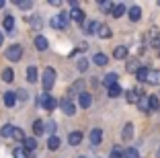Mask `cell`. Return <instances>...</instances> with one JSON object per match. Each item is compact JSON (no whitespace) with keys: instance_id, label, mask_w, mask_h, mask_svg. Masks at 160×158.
<instances>
[{"instance_id":"obj_1","label":"cell","mask_w":160,"mask_h":158,"mask_svg":"<svg viewBox=\"0 0 160 158\" xmlns=\"http://www.w3.org/2000/svg\"><path fill=\"white\" fill-rule=\"evenodd\" d=\"M56 70L53 68H45L43 70V74H41V84H43V90L45 93H49V90L53 89V84H56Z\"/></svg>"},{"instance_id":"obj_2","label":"cell","mask_w":160,"mask_h":158,"mask_svg":"<svg viewBox=\"0 0 160 158\" xmlns=\"http://www.w3.org/2000/svg\"><path fill=\"white\" fill-rule=\"evenodd\" d=\"M4 58H6L8 62H19L21 58H23V47H21L19 43H12L10 47H6Z\"/></svg>"},{"instance_id":"obj_3","label":"cell","mask_w":160,"mask_h":158,"mask_svg":"<svg viewBox=\"0 0 160 158\" xmlns=\"http://www.w3.org/2000/svg\"><path fill=\"white\" fill-rule=\"evenodd\" d=\"M60 109L66 113V115H74V113H76V105H74V101H72L70 97L60 99Z\"/></svg>"},{"instance_id":"obj_4","label":"cell","mask_w":160,"mask_h":158,"mask_svg":"<svg viewBox=\"0 0 160 158\" xmlns=\"http://www.w3.org/2000/svg\"><path fill=\"white\" fill-rule=\"evenodd\" d=\"M84 86H86V80H76V82L70 86V99H72V97H76V94L80 97L82 93H86Z\"/></svg>"},{"instance_id":"obj_5","label":"cell","mask_w":160,"mask_h":158,"mask_svg":"<svg viewBox=\"0 0 160 158\" xmlns=\"http://www.w3.org/2000/svg\"><path fill=\"white\" fill-rule=\"evenodd\" d=\"M90 144L92 146H99L101 142H103V130H99V127H94V130H90Z\"/></svg>"},{"instance_id":"obj_6","label":"cell","mask_w":160,"mask_h":158,"mask_svg":"<svg viewBox=\"0 0 160 158\" xmlns=\"http://www.w3.org/2000/svg\"><path fill=\"white\" fill-rule=\"evenodd\" d=\"M99 29H101V23L99 21H90V23H84V33L86 35H99Z\"/></svg>"},{"instance_id":"obj_7","label":"cell","mask_w":160,"mask_h":158,"mask_svg":"<svg viewBox=\"0 0 160 158\" xmlns=\"http://www.w3.org/2000/svg\"><path fill=\"white\" fill-rule=\"evenodd\" d=\"M33 43H35V47H37V51H45L47 47H49V41H47L43 35H35Z\"/></svg>"},{"instance_id":"obj_8","label":"cell","mask_w":160,"mask_h":158,"mask_svg":"<svg viewBox=\"0 0 160 158\" xmlns=\"http://www.w3.org/2000/svg\"><path fill=\"white\" fill-rule=\"evenodd\" d=\"M117 80H119V76L115 74V72H109V74L103 78V86L111 89V86H115V84H117Z\"/></svg>"},{"instance_id":"obj_9","label":"cell","mask_w":160,"mask_h":158,"mask_svg":"<svg viewBox=\"0 0 160 158\" xmlns=\"http://www.w3.org/2000/svg\"><path fill=\"white\" fill-rule=\"evenodd\" d=\"M78 105L82 109H88L90 105H92V97H90V93H82V94H80V97H78Z\"/></svg>"},{"instance_id":"obj_10","label":"cell","mask_w":160,"mask_h":158,"mask_svg":"<svg viewBox=\"0 0 160 158\" xmlns=\"http://www.w3.org/2000/svg\"><path fill=\"white\" fill-rule=\"evenodd\" d=\"M82 131H72V134H68V144L70 146H78L80 142H82Z\"/></svg>"},{"instance_id":"obj_11","label":"cell","mask_w":160,"mask_h":158,"mask_svg":"<svg viewBox=\"0 0 160 158\" xmlns=\"http://www.w3.org/2000/svg\"><path fill=\"white\" fill-rule=\"evenodd\" d=\"M56 107H60V101H58V99H53L52 94H47V99H45V105H43V109H45V111H53Z\"/></svg>"},{"instance_id":"obj_12","label":"cell","mask_w":160,"mask_h":158,"mask_svg":"<svg viewBox=\"0 0 160 158\" xmlns=\"http://www.w3.org/2000/svg\"><path fill=\"white\" fill-rule=\"evenodd\" d=\"M138 107H140L142 113H150V97H148V94H144V97L138 101Z\"/></svg>"},{"instance_id":"obj_13","label":"cell","mask_w":160,"mask_h":158,"mask_svg":"<svg viewBox=\"0 0 160 158\" xmlns=\"http://www.w3.org/2000/svg\"><path fill=\"white\" fill-rule=\"evenodd\" d=\"M70 17H72V21H76V23H80L82 27H84V13H82L80 8H72Z\"/></svg>"},{"instance_id":"obj_14","label":"cell","mask_w":160,"mask_h":158,"mask_svg":"<svg viewBox=\"0 0 160 158\" xmlns=\"http://www.w3.org/2000/svg\"><path fill=\"white\" fill-rule=\"evenodd\" d=\"M37 78H39L37 66H29V68H27V80H29L31 84H35V82H37Z\"/></svg>"},{"instance_id":"obj_15","label":"cell","mask_w":160,"mask_h":158,"mask_svg":"<svg viewBox=\"0 0 160 158\" xmlns=\"http://www.w3.org/2000/svg\"><path fill=\"white\" fill-rule=\"evenodd\" d=\"M123 14H125V4H123V2H117V4L113 6V10H111V17H115V19H121Z\"/></svg>"},{"instance_id":"obj_16","label":"cell","mask_w":160,"mask_h":158,"mask_svg":"<svg viewBox=\"0 0 160 158\" xmlns=\"http://www.w3.org/2000/svg\"><path fill=\"white\" fill-rule=\"evenodd\" d=\"M121 138L125 140V142H129V140L133 138V123H125V125H123V131H121Z\"/></svg>"},{"instance_id":"obj_17","label":"cell","mask_w":160,"mask_h":158,"mask_svg":"<svg viewBox=\"0 0 160 158\" xmlns=\"http://www.w3.org/2000/svg\"><path fill=\"white\" fill-rule=\"evenodd\" d=\"M4 105L6 107H14V103L19 101V99H17V93H12V90H8V93H4Z\"/></svg>"},{"instance_id":"obj_18","label":"cell","mask_w":160,"mask_h":158,"mask_svg":"<svg viewBox=\"0 0 160 158\" xmlns=\"http://www.w3.org/2000/svg\"><path fill=\"white\" fill-rule=\"evenodd\" d=\"M148 84H152V86H158L160 84V72L158 70H150V74H148Z\"/></svg>"},{"instance_id":"obj_19","label":"cell","mask_w":160,"mask_h":158,"mask_svg":"<svg viewBox=\"0 0 160 158\" xmlns=\"http://www.w3.org/2000/svg\"><path fill=\"white\" fill-rule=\"evenodd\" d=\"M127 14H129V21H133V23H138V21L142 19V8H140V6H132Z\"/></svg>"},{"instance_id":"obj_20","label":"cell","mask_w":160,"mask_h":158,"mask_svg":"<svg viewBox=\"0 0 160 158\" xmlns=\"http://www.w3.org/2000/svg\"><path fill=\"white\" fill-rule=\"evenodd\" d=\"M33 134H35V138L41 135V134H45V123H43L41 119H35L33 121Z\"/></svg>"},{"instance_id":"obj_21","label":"cell","mask_w":160,"mask_h":158,"mask_svg":"<svg viewBox=\"0 0 160 158\" xmlns=\"http://www.w3.org/2000/svg\"><path fill=\"white\" fill-rule=\"evenodd\" d=\"M113 58H117V60H125V58H127V47L125 45H117L113 49Z\"/></svg>"},{"instance_id":"obj_22","label":"cell","mask_w":160,"mask_h":158,"mask_svg":"<svg viewBox=\"0 0 160 158\" xmlns=\"http://www.w3.org/2000/svg\"><path fill=\"white\" fill-rule=\"evenodd\" d=\"M12 156H14V158H35V154H33V152H27V150L21 146V148H17V150L12 152Z\"/></svg>"},{"instance_id":"obj_23","label":"cell","mask_w":160,"mask_h":158,"mask_svg":"<svg viewBox=\"0 0 160 158\" xmlns=\"http://www.w3.org/2000/svg\"><path fill=\"white\" fill-rule=\"evenodd\" d=\"M23 148L27 150V152H33V150H37V138H27L23 142Z\"/></svg>"},{"instance_id":"obj_24","label":"cell","mask_w":160,"mask_h":158,"mask_svg":"<svg viewBox=\"0 0 160 158\" xmlns=\"http://www.w3.org/2000/svg\"><path fill=\"white\" fill-rule=\"evenodd\" d=\"M2 25H4V31L6 33H14V19L10 17V14H6V17H4Z\"/></svg>"},{"instance_id":"obj_25","label":"cell","mask_w":160,"mask_h":158,"mask_svg":"<svg viewBox=\"0 0 160 158\" xmlns=\"http://www.w3.org/2000/svg\"><path fill=\"white\" fill-rule=\"evenodd\" d=\"M12 134H14V125H10V123H4L0 127V135L2 138H12Z\"/></svg>"},{"instance_id":"obj_26","label":"cell","mask_w":160,"mask_h":158,"mask_svg":"<svg viewBox=\"0 0 160 158\" xmlns=\"http://www.w3.org/2000/svg\"><path fill=\"white\" fill-rule=\"evenodd\" d=\"M92 62H94L97 66H107V64H109V56H107V54H94Z\"/></svg>"},{"instance_id":"obj_27","label":"cell","mask_w":160,"mask_h":158,"mask_svg":"<svg viewBox=\"0 0 160 158\" xmlns=\"http://www.w3.org/2000/svg\"><path fill=\"white\" fill-rule=\"evenodd\" d=\"M47 148L52 150V152H56V150L60 148V138H58V135H49V140H47Z\"/></svg>"},{"instance_id":"obj_28","label":"cell","mask_w":160,"mask_h":158,"mask_svg":"<svg viewBox=\"0 0 160 158\" xmlns=\"http://www.w3.org/2000/svg\"><path fill=\"white\" fill-rule=\"evenodd\" d=\"M150 97V111H158L160 109V94H148Z\"/></svg>"},{"instance_id":"obj_29","label":"cell","mask_w":160,"mask_h":158,"mask_svg":"<svg viewBox=\"0 0 160 158\" xmlns=\"http://www.w3.org/2000/svg\"><path fill=\"white\" fill-rule=\"evenodd\" d=\"M111 35H113L111 27H107V25H101V29H99V37H101V39H109Z\"/></svg>"},{"instance_id":"obj_30","label":"cell","mask_w":160,"mask_h":158,"mask_svg":"<svg viewBox=\"0 0 160 158\" xmlns=\"http://www.w3.org/2000/svg\"><path fill=\"white\" fill-rule=\"evenodd\" d=\"M107 93H109V97H111V99H117V97H121V94H123V90H121L119 84H115V86L107 89Z\"/></svg>"},{"instance_id":"obj_31","label":"cell","mask_w":160,"mask_h":158,"mask_svg":"<svg viewBox=\"0 0 160 158\" xmlns=\"http://www.w3.org/2000/svg\"><path fill=\"white\" fill-rule=\"evenodd\" d=\"M2 80H4V82H12L14 80V72H12V68H4L2 70Z\"/></svg>"},{"instance_id":"obj_32","label":"cell","mask_w":160,"mask_h":158,"mask_svg":"<svg viewBox=\"0 0 160 158\" xmlns=\"http://www.w3.org/2000/svg\"><path fill=\"white\" fill-rule=\"evenodd\" d=\"M148 74H150V68H140V70H138V74H136V78L140 80V82H146Z\"/></svg>"},{"instance_id":"obj_33","label":"cell","mask_w":160,"mask_h":158,"mask_svg":"<svg viewBox=\"0 0 160 158\" xmlns=\"http://www.w3.org/2000/svg\"><path fill=\"white\" fill-rule=\"evenodd\" d=\"M127 72H132V74H138V70H140V66H138V60H127Z\"/></svg>"},{"instance_id":"obj_34","label":"cell","mask_w":160,"mask_h":158,"mask_svg":"<svg viewBox=\"0 0 160 158\" xmlns=\"http://www.w3.org/2000/svg\"><path fill=\"white\" fill-rule=\"evenodd\" d=\"M45 131H47V134H52V135H56V131H58V123H56L53 119H49V121L45 123Z\"/></svg>"},{"instance_id":"obj_35","label":"cell","mask_w":160,"mask_h":158,"mask_svg":"<svg viewBox=\"0 0 160 158\" xmlns=\"http://www.w3.org/2000/svg\"><path fill=\"white\" fill-rule=\"evenodd\" d=\"M14 4L19 6L21 10H29V8H33V2H31V0H17Z\"/></svg>"},{"instance_id":"obj_36","label":"cell","mask_w":160,"mask_h":158,"mask_svg":"<svg viewBox=\"0 0 160 158\" xmlns=\"http://www.w3.org/2000/svg\"><path fill=\"white\" fill-rule=\"evenodd\" d=\"M49 25H52L53 29H66V27H64V23L60 21V17H58V14H53V17H52V21H49Z\"/></svg>"},{"instance_id":"obj_37","label":"cell","mask_w":160,"mask_h":158,"mask_svg":"<svg viewBox=\"0 0 160 158\" xmlns=\"http://www.w3.org/2000/svg\"><path fill=\"white\" fill-rule=\"evenodd\" d=\"M76 68H78L80 72H86V70H88V60H86V58H80V60L76 62Z\"/></svg>"},{"instance_id":"obj_38","label":"cell","mask_w":160,"mask_h":158,"mask_svg":"<svg viewBox=\"0 0 160 158\" xmlns=\"http://www.w3.org/2000/svg\"><path fill=\"white\" fill-rule=\"evenodd\" d=\"M123 156L125 158H140V152H138V148H127L123 152Z\"/></svg>"},{"instance_id":"obj_39","label":"cell","mask_w":160,"mask_h":158,"mask_svg":"<svg viewBox=\"0 0 160 158\" xmlns=\"http://www.w3.org/2000/svg\"><path fill=\"white\" fill-rule=\"evenodd\" d=\"M113 2H107V0H105V2H103V0H101V2H99V8L101 10H105V13H111V10H113Z\"/></svg>"},{"instance_id":"obj_40","label":"cell","mask_w":160,"mask_h":158,"mask_svg":"<svg viewBox=\"0 0 160 158\" xmlns=\"http://www.w3.org/2000/svg\"><path fill=\"white\" fill-rule=\"evenodd\" d=\"M12 138H14V140H19V142H25V140H27V138H25V131L21 130V127H14Z\"/></svg>"},{"instance_id":"obj_41","label":"cell","mask_w":160,"mask_h":158,"mask_svg":"<svg viewBox=\"0 0 160 158\" xmlns=\"http://www.w3.org/2000/svg\"><path fill=\"white\" fill-rule=\"evenodd\" d=\"M58 17H60V21H62V23H64V27H68V25H70V21H72L70 13H60V14H58Z\"/></svg>"},{"instance_id":"obj_42","label":"cell","mask_w":160,"mask_h":158,"mask_svg":"<svg viewBox=\"0 0 160 158\" xmlns=\"http://www.w3.org/2000/svg\"><path fill=\"white\" fill-rule=\"evenodd\" d=\"M17 99H19L21 103H25V101L29 99V93H27L25 89H19V90H17Z\"/></svg>"},{"instance_id":"obj_43","label":"cell","mask_w":160,"mask_h":158,"mask_svg":"<svg viewBox=\"0 0 160 158\" xmlns=\"http://www.w3.org/2000/svg\"><path fill=\"white\" fill-rule=\"evenodd\" d=\"M31 25H33L37 31H41V27H43V21L39 19V17H31Z\"/></svg>"},{"instance_id":"obj_44","label":"cell","mask_w":160,"mask_h":158,"mask_svg":"<svg viewBox=\"0 0 160 158\" xmlns=\"http://www.w3.org/2000/svg\"><path fill=\"white\" fill-rule=\"evenodd\" d=\"M45 99H47V93L39 94V97L35 99V105H37V107H43V105H45Z\"/></svg>"},{"instance_id":"obj_45","label":"cell","mask_w":160,"mask_h":158,"mask_svg":"<svg viewBox=\"0 0 160 158\" xmlns=\"http://www.w3.org/2000/svg\"><path fill=\"white\" fill-rule=\"evenodd\" d=\"M109 158H125V156H123V152L119 148H113V150H111V154H109Z\"/></svg>"},{"instance_id":"obj_46","label":"cell","mask_w":160,"mask_h":158,"mask_svg":"<svg viewBox=\"0 0 160 158\" xmlns=\"http://www.w3.org/2000/svg\"><path fill=\"white\" fill-rule=\"evenodd\" d=\"M47 4H49V6H62V2H60V0H49Z\"/></svg>"},{"instance_id":"obj_47","label":"cell","mask_w":160,"mask_h":158,"mask_svg":"<svg viewBox=\"0 0 160 158\" xmlns=\"http://www.w3.org/2000/svg\"><path fill=\"white\" fill-rule=\"evenodd\" d=\"M78 49H80V51H86V49H88V43H80Z\"/></svg>"},{"instance_id":"obj_48","label":"cell","mask_w":160,"mask_h":158,"mask_svg":"<svg viewBox=\"0 0 160 158\" xmlns=\"http://www.w3.org/2000/svg\"><path fill=\"white\" fill-rule=\"evenodd\" d=\"M2 41H4V35H2V31H0V45H2Z\"/></svg>"},{"instance_id":"obj_49","label":"cell","mask_w":160,"mask_h":158,"mask_svg":"<svg viewBox=\"0 0 160 158\" xmlns=\"http://www.w3.org/2000/svg\"><path fill=\"white\" fill-rule=\"evenodd\" d=\"M6 6V2H2V0H0V8H4Z\"/></svg>"},{"instance_id":"obj_50","label":"cell","mask_w":160,"mask_h":158,"mask_svg":"<svg viewBox=\"0 0 160 158\" xmlns=\"http://www.w3.org/2000/svg\"><path fill=\"white\" fill-rule=\"evenodd\" d=\"M78 158H86V156H78Z\"/></svg>"},{"instance_id":"obj_51","label":"cell","mask_w":160,"mask_h":158,"mask_svg":"<svg viewBox=\"0 0 160 158\" xmlns=\"http://www.w3.org/2000/svg\"><path fill=\"white\" fill-rule=\"evenodd\" d=\"M158 158H160V150H158Z\"/></svg>"}]
</instances>
